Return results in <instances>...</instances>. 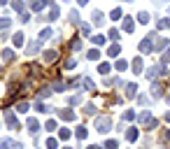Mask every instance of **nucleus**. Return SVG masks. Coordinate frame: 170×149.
I'll return each mask as SVG.
<instances>
[{
  "instance_id": "1",
  "label": "nucleus",
  "mask_w": 170,
  "mask_h": 149,
  "mask_svg": "<svg viewBox=\"0 0 170 149\" xmlns=\"http://www.w3.org/2000/svg\"><path fill=\"white\" fill-rule=\"evenodd\" d=\"M96 128H98V133H110L112 119H110V116H98V119H96Z\"/></svg>"
},
{
  "instance_id": "2",
  "label": "nucleus",
  "mask_w": 170,
  "mask_h": 149,
  "mask_svg": "<svg viewBox=\"0 0 170 149\" xmlns=\"http://www.w3.org/2000/svg\"><path fill=\"white\" fill-rule=\"evenodd\" d=\"M163 72H165V68H163V65H152V68H147V77H149V79L161 77Z\"/></svg>"
},
{
  "instance_id": "3",
  "label": "nucleus",
  "mask_w": 170,
  "mask_h": 149,
  "mask_svg": "<svg viewBox=\"0 0 170 149\" xmlns=\"http://www.w3.org/2000/svg\"><path fill=\"white\" fill-rule=\"evenodd\" d=\"M5 121H7L9 128H14V131L19 128V121H17V116H14V112H5Z\"/></svg>"
},
{
  "instance_id": "4",
  "label": "nucleus",
  "mask_w": 170,
  "mask_h": 149,
  "mask_svg": "<svg viewBox=\"0 0 170 149\" xmlns=\"http://www.w3.org/2000/svg\"><path fill=\"white\" fill-rule=\"evenodd\" d=\"M26 126H28V133H33V135H35V133H37V128H40L37 119H33V116H30V119H26Z\"/></svg>"
},
{
  "instance_id": "5",
  "label": "nucleus",
  "mask_w": 170,
  "mask_h": 149,
  "mask_svg": "<svg viewBox=\"0 0 170 149\" xmlns=\"http://www.w3.org/2000/svg\"><path fill=\"white\" fill-rule=\"evenodd\" d=\"M91 19H93V23H96V26H103V23H105V14H103V12H98V9L91 14Z\"/></svg>"
},
{
  "instance_id": "6",
  "label": "nucleus",
  "mask_w": 170,
  "mask_h": 149,
  "mask_svg": "<svg viewBox=\"0 0 170 149\" xmlns=\"http://www.w3.org/2000/svg\"><path fill=\"white\" fill-rule=\"evenodd\" d=\"M140 51L142 54L152 51V35H149V40H142V42H140Z\"/></svg>"
},
{
  "instance_id": "7",
  "label": "nucleus",
  "mask_w": 170,
  "mask_h": 149,
  "mask_svg": "<svg viewBox=\"0 0 170 149\" xmlns=\"http://www.w3.org/2000/svg\"><path fill=\"white\" fill-rule=\"evenodd\" d=\"M56 56H58L56 51H45V54H42V61H45V63H54Z\"/></svg>"
},
{
  "instance_id": "8",
  "label": "nucleus",
  "mask_w": 170,
  "mask_h": 149,
  "mask_svg": "<svg viewBox=\"0 0 170 149\" xmlns=\"http://www.w3.org/2000/svg\"><path fill=\"white\" fill-rule=\"evenodd\" d=\"M163 96V86L161 84H154L152 86V98H161Z\"/></svg>"
},
{
  "instance_id": "9",
  "label": "nucleus",
  "mask_w": 170,
  "mask_h": 149,
  "mask_svg": "<svg viewBox=\"0 0 170 149\" xmlns=\"http://www.w3.org/2000/svg\"><path fill=\"white\" fill-rule=\"evenodd\" d=\"M61 119H63V121H72V119H75V112H72V110H63Z\"/></svg>"
},
{
  "instance_id": "10",
  "label": "nucleus",
  "mask_w": 170,
  "mask_h": 149,
  "mask_svg": "<svg viewBox=\"0 0 170 149\" xmlns=\"http://www.w3.org/2000/svg\"><path fill=\"white\" fill-rule=\"evenodd\" d=\"M165 47H168V40H156V42H154V49H156V51H161V49H165Z\"/></svg>"
},
{
  "instance_id": "11",
  "label": "nucleus",
  "mask_w": 170,
  "mask_h": 149,
  "mask_svg": "<svg viewBox=\"0 0 170 149\" xmlns=\"http://www.w3.org/2000/svg\"><path fill=\"white\" fill-rule=\"evenodd\" d=\"M135 91H138V84H126V96L128 98H133Z\"/></svg>"
},
{
  "instance_id": "12",
  "label": "nucleus",
  "mask_w": 170,
  "mask_h": 149,
  "mask_svg": "<svg viewBox=\"0 0 170 149\" xmlns=\"http://www.w3.org/2000/svg\"><path fill=\"white\" fill-rule=\"evenodd\" d=\"M37 49H40V42H30V44H28V49H26V54L33 56V54H37Z\"/></svg>"
},
{
  "instance_id": "13",
  "label": "nucleus",
  "mask_w": 170,
  "mask_h": 149,
  "mask_svg": "<svg viewBox=\"0 0 170 149\" xmlns=\"http://www.w3.org/2000/svg\"><path fill=\"white\" fill-rule=\"evenodd\" d=\"M133 28H135V23H133V19H126V21H124V30H126V33H131V30H133Z\"/></svg>"
},
{
  "instance_id": "14",
  "label": "nucleus",
  "mask_w": 170,
  "mask_h": 149,
  "mask_svg": "<svg viewBox=\"0 0 170 149\" xmlns=\"http://www.w3.org/2000/svg\"><path fill=\"white\" fill-rule=\"evenodd\" d=\"M49 37H51V30H49V28H45V30L40 33V42H45V40H49Z\"/></svg>"
},
{
  "instance_id": "15",
  "label": "nucleus",
  "mask_w": 170,
  "mask_h": 149,
  "mask_svg": "<svg viewBox=\"0 0 170 149\" xmlns=\"http://www.w3.org/2000/svg\"><path fill=\"white\" fill-rule=\"evenodd\" d=\"M2 58H5V61H14V51H12V49H5V51H2Z\"/></svg>"
},
{
  "instance_id": "16",
  "label": "nucleus",
  "mask_w": 170,
  "mask_h": 149,
  "mask_svg": "<svg viewBox=\"0 0 170 149\" xmlns=\"http://www.w3.org/2000/svg\"><path fill=\"white\" fill-rule=\"evenodd\" d=\"M133 70H135V72H140V70H142V58H140V56H138V58L133 61Z\"/></svg>"
},
{
  "instance_id": "17",
  "label": "nucleus",
  "mask_w": 170,
  "mask_h": 149,
  "mask_svg": "<svg viewBox=\"0 0 170 149\" xmlns=\"http://www.w3.org/2000/svg\"><path fill=\"white\" fill-rule=\"evenodd\" d=\"M126 138H128L131 142H133V140H138V128H131V131L126 133Z\"/></svg>"
},
{
  "instance_id": "18",
  "label": "nucleus",
  "mask_w": 170,
  "mask_h": 149,
  "mask_svg": "<svg viewBox=\"0 0 170 149\" xmlns=\"http://www.w3.org/2000/svg\"><path fill=\"white\" fill-rule=\"evenodd\" d=\"M49 96H51V88H40V93H37V98H49Z\"/></svg>"
},
{
  "instance_id": "19",
  "label": "nucleus",
  "mask_w": 170,
  "mask_h": 149,
  "mask_svg": "<svg viewBox=\"0 0 170 149\" xmlns=\"http://www.w3.org/2000/svg\"><path fill=\"white\" fill-rule=\"evenodd\" d=\"M110 19H112V21H119V19H121V9H119V7H116V9H112Z\"/></svg>"
},
{
  "instance_id": "20",
  "label": "nucleus",
  "mask_w": 170,
  "mask_h": 149,
  "mask_svg": "<svg viewBox=\"0 0 170 149\" xmlns=\"http://www.w3.org/2000/svg\"><path fill=\"white\" fill-rule=\"evenodd\" d=\"M75 135H77L79 140H84V138H86V128H84V126H79V128L75 131Z\"/></svg>"
},
{
  "instance_id": "21",
  "label": "nucleus",
  "mask_w": 170,
  "mask_h": 149,
  "mask_svg": "<svg viewBox=\"0 0 170 149\" xmlns=\"http://www.w3.org/2000/svg\"><path fill=\"white\" fill-rule=\"evenodd\" d=\"M21 44H23V35L17 33V35H14V47H21Z\"/></svg>"
},
{
  "instance_id": "22",
  "label": "nucleus",
  "mask_w": 170,
  "mask_h": 149,
  "mask_svg": "<svg viewBox=\"0 0 170 149\" xmlns=\"http://www.w3.org/2000/svg\"><path fill=\"white\" fill-rule=\"evenodd\" d=\"M116 147H119V142H116V140H107V142H105V149H116Z\"/></svg>"
},
{
  "instance_id": "23",
  "label": "nucleus",
  "mask_w": 170,
  "mask_h": 149,
  "mask_svg": "<svg viewBox=\"0 0 170 149\" xmlns=\"http://www.w3.org/2000/svg\"><path fill=\"white\" fill-rule=\"evenodd\" d=\"M12 7L17 9V12H23V2H21V0H14V2H12Z\"/></svg>"
},
{
  "instance_id": "24",
  "label": "nucleus",
  "mask_w": 170,
  "mask_h": 149,
  "mask_svg": "<svg viewBox=\"0 0 170 149\" xmlns=\"http://www.w3.org/2000/svg\"><path fill=\"white\" fill-rule=\"evenodd\" d=\"M82 86L86 88V91H93V82H91V79H84V82H82Z\"/></svg>"
},
{
  "instance_id": "25",
  "label": "nucleus",
  "mask_w": 170,
  "mask_h": 149,
  "mask_svg": "<svg viewBox=\"0 0 170 149\" xmlns=\"http://www.w3.org/2000/svg\"><path fill=\"white\" fill-rule=\"evenodd\" d=\"M138 19H140V23H147V21H149V14H147V12H140Z\"/></svg>"
},
{
  "instance_id": "26",
  "label": "nucleus",
  "mask_w": 170,
  "mask_h": 149,
  "mask_svg": "<svg viewBox=\"0 0 170 149\" xmlns=\"http://www.w3.org/2000/svg\"><path fill=\"white\" fill-rule=\"evenodd\" d=\"M9 23H12V21H9L7 17H2L0 19V30H2V28H9Z\"/></svg>"
},
{
  "instance_id": "27",
  "label": "nucleus",
  "mask_w": 170,
  "mask_h": 149,
  "mask_svg": "<svg viewBox=\"0 0 170 149\" xmlns=\"http://www.w3.org/2000/svg\"><path fill=\"white\" fill-rule=\"evenodd\" d=\"M91 40H93V44H105V37L103 35H93Z\"/></svg>"
},
{
  "instance_id": "28",
  "label": "nucleus",
  "mask_w": 170,
  "mask_h": 149,
  "mask_svg": "<svg viewBox=\"0 0 170 149\" xmlns=\"http://www.w3.org/2000/svg\"><path fill=\"white\" fill-rule=\"evenodd\" d=\"M28 107H30L28 103H19V105H17V112H28Z\"/></svg>"
},
{
  "instance_id": "29",
  "label": "nucleus",
  "mask_w": 170,
  "mask_h": 149,
  "mask_svg": "<svg viewBox=\"0 0 170 149\" xmlns=\"http://www.w3.org/2000/svg\"><path fill=\"white\" fill-rule=\"evenodd\" d=\"M84 114L93 116V114H96V107H93V105H86V107H84Z\"/></svg>"
},
{
  "instance_id": "30",
  "label": "nucleus",
  "mask_w": 170,
  "mask_h": 149,
  "mask_svg": "<svg viewBox=\"0 0 170 149\" xmlns=\"http://www.w3.org/2000/svg\"><path fill=\"white\" fill-rule=\"evenodd\" d=\"M12 144H14L12 140H0V149H9Z\"/></svg>"
},
{
  "instance_id": "31",
  "label": "nucleus",
  "mask_w": 170,
  "mask_h": 149,
  "mask_svg": "<svg viewBox=\"0 0 170 149\" xmlns=\"http://www.w3.org/2000/svg\"><path fill=\"white\" fill-rule=\"evenodd\" d=\"M89 58H91V61H98V58H100V54L96 51V49H91V51H89Z\"/></svg>"
},
{
  "instance_id": "32",
  "label": "nucleus",
  "mask_w": 170,
  "mask_h": 149,
  "mask_svg": "<svg viewBox=\"0 0 170 149\" xmlns=\"http://www.w3.org/2000/svg\"><path fill=\"white\" fill-rule=\"evenodd\" d=\"M58 135H61V140H68V138H70V131H68V128H61Z\"/></svg>"
},
{
  "instance_id": "33",
  "label": "nucleus",
  "mask_w": 170,
  "mask_h": 149,
  "mask_svg": "<svg viewBox=\"0 0 170 149\" xmlns=\"http://www.w3.org/2000/svg\"><path fill=\"white\" fill-rule=\"evenodd\" d=\"M68 103H70V105H77V103H82V96H72V98H68Z\"/></svg>"
},
{
  "instance_id": "34",
  "label": "nucleus",
  "mask_w": 170,
  "mask_h": 149,
  "mask_svg": "<svg viewBox=\"0 0 170 149\" xmlns=\"http://www.w3.org/2000/svg\"><path fill=\"white\" fill-rule=\"evenodd\" d=\"M35 107H37V112H45V114H47V112H51V110H49L47 105H42V103H37Z\"/></svg>"
},
{
  "instance_id": "35",
  "label": "nucleus",
  "mask_w": 170,
  "mask_h": 149,
  "mask_svg": "<svg viewBox=\"0 0 170 149\" xmlns=\"http://www.w3.org/2000/svg\"><path fill=\"white\" fill-rule=\"evenodd\" d=\"M56 17H58V7H51V9H49V19H51V21H54Z\"/></svg>"
},
{
  "instance_id": "36",
  "label": "nucleus",
  "mask_w": 170,
  "mask_h": 149,
  "mask_svg": "<svg viewBox=\"0 0 170 149\" xmlns=\"http://www.w3.org/2000/svg\"><path fill=\"white\" fill-rule=\"evenodd\" d=\"M119 51H121V49H119V47H116V44H112V47H110V56H116V54H119Z\"/></svg>"
},
{
  "instance_id": "37",
  "label": "nucleus",
  "mask_w": 170,
  "mask_h": 149,
  "mask_svg": "<svg viewBox=\"0 0 170 149\" xmlns=\"http://www.w3.org/2000/svg\"><path fill=\"white\" fill-rule=\"evenodd\" d=\"M156 26H159V28H161V30H163V28H168V26H170V21H168V19H161V21H159Z\"/></svg>"
},
{
  "instance_id": "38",
  "label": "nucleus",
  "mask_w": 170,
  "mask_h": 149,
  "mask_svg": "<svg viewBox=\"0 0 170 149\" xmlns=\"http://www.w3.org/2000/svg\"><path fill=\"white\" fill-rule=\"evenodd\" d=\"M77 19H79V12H77V9H72V12H70V21H72V23H75Z\"/></svg>"
},
{
  "instance_id": "39",
  "label": "nucleus",
  "mask_w": 170,
  "mask_h": 149,
  "mask_svg": "<svg viewBox=\"0 0 170 149\" xmlns=\"http://www.w3.org/2000/svg\"><path fill=\"white\" fill-rule=\"evenodd\" d=\"M126 68H128L126 61H116V70H126Z\"/></svg>"
},
{
  "instance_id": "40",
  "label": "nucleus",
  "mask_w": 170,
  "mask_h": 149,
  "mask_svg": "<svg viewBox=\"0 0 170 149\" xmlns=\"http://www.w3.org/2000/svg\"><path fill=\"white\" fill-rule=\"evenodd\" d=\"M110 40H119V30H116V28L110 30Z\"/></svg>"
},
{
  "instance_id": "41",
  "label": "nucleus",
  "mask_w": 170,
  "mask_h": 149,
  "mask_svg": "<svg viewBox=\"0 0 170 149\" xmlns=\"http://www.w3.org/2000/svg\"><path fill=\"white\" fill-rule=\"evenodd\" d=\"M63 65H65V68H75V58H68V61L63 63Z\"/></svg>"
},
{
  "instance_id": "42",
  "label": "nucleus",
  "mask_w": 170,
  "mask_h": 149,
  "mask_svg": "<svg viewBox=\"0 0 170 149\" xmlns=\"http://www.w3.org/2000/svg\"><path fill=\"white\" fill-rule=\"evenodd\" d=\"M47 147H49V149H56V140H54V138H51V140H47Z\"/></svg>"
},
{
  "instance_id": "43",
  "label": "nucleus",
  "mask_w": 170,
  "mask_h": 149,
  "mask_svg": "<svg viewBox=\"0 0 170 149\" xmlns=\"http://www.w3.org/2000/svg\"><path fill=\"white\" fill-rule=\"evenodd\" d=\"M100 72H103V75H105V72H110V65H107V63H103V65H100Z\"/></svg>"
},
{
  "instance_id": "44",
  "label": "nucleus",
  "mask_w": 170,
  "mask_h": 149,
  "mask_svg": "<svg viewBox=\"0 0 170 149\" xmlns=\"http://www.w3.org/2000/svg\"><path fill=\"white\" fill-rule=\"evenodd\" d=\"M56 128V121H47V131H54Z\"/></svg>"
},
{
  "instance_id": "45",
  "label": "nucleus",
  "mask_w": 170,
  "mask_h": 149,
  "mask_svg": "<svg viewBox=\"0 0 170 149\" xmlns=\"http://www.w3.org/2000/svg\"><path fill=\"white\" fill-rule=\"evenodd\" d=\"M168 61H170V49H168V54L163 56V63H168Z\"/></svg>"
},
{
  "instance_id": "46",
  "label": "nucleus",
  "mask_w": 170,
  "mask_h": 149,
  "mask_svg": "<svg viewBox=\"0 0 170 149\" xmlns=\"http://www.w3.org/2000/svg\"><path fill=\"white\" fill-rule=\"evenodd\" d=\"M77 2H79V5H86V2H89V0H77Z\"/></svg>"
},
{
  "instance_id": "47",
  "label": "nucleus",
  "mask_w": 170,
  "mask_h": 149,
  "mask_svg": "<svg viewBox=\"0 0 170 149\" xmlns=\"http://www.w3.org/2000/svg\"><path fill=\"white\" fill-rule=\"evenodd\" d=\"M86 149H98V147H96V144H89V147H86Z\"/></svg>"
},
{
  "instance_id": "48",
  "label": "nucleus",
  "mask_w": 170,
  "mask_h": 149,
  "mask_svg": "<svg viewBox=\"0 0 170 149\" xmlns=\"http://www.w3.org/2000/svg\"><path fill=\"white\" fill-rule=\"evenodd\" d=\"M165 121H170V112H168V114H165Z\"/></svg>"
},
{
  "instance_id": "49",
  "label": "nucleus",
  "mask_w": 170,
  "mask_h": 149,
  "mask_svg": "<svg viewBox=\"0 0 170 149\" xmlns=\"http://www.w3.org/2000/svg\"><path fill=\"white\" fill-rule=\"evenodd\" d=\"M0 5H7V0H0Z\"/></svg>"
},
{
  "instance_id": "50",
  "label": "nucleus",
  "mask_w": 170,
  "mask_h": 149,
  "mask_svg": "<svg viewBox=\"0 0 170 149\" xmlns=\"http://www.w3.org/2000/svg\"><path fill=\"white\" fill-rule=\"evenodd\" d=\"M124 2H133V0H124Z\"/></svg>"
},
{
  "instance_id": "51",
  "label": "nucleus",
  "mask_w": 170,
  "mask_h": 149,
  "mask_svg": "<svg viewBox=\"0 0 170 149\" xmlns=\"http://www.w3.org/2000/svg\"><path fill=\"white\" fill-rule=\"evenodd\" d=\"M65 149H72V147H65Z\"/></svg>"
},
{
  "instance_id": "52",
  "label": "nucleus",
  "mask_w": 170,
  "mask_h": 149,
  "mask_svg": "<svg viewBox=\"0 0 170 149\" xmlns=\"http://www.w3.org/2000/svg\"><path fill=\"white\" fill-rule=\"evenodd\" d=\"M168 103H170V96H168Z\"/></svg>"
},
{
  "instance_id": "53",
  "label": "nucleus",
  "mask_w": 170,
  "mask_h": 149,
  "mask_svg": "<svg viewBox=\"0 0 170 149\" xmlns=\"http://www.w3.org/2000/svg\"><path fill=\"white\" fill-rule=\"evenodd\" d=\"M63 2H68V0H63Z\"/></svg>"
},
{
  "instance_id": "54",
  "label": "nucleus",
  "mask_w": 170,
  "mask_h": 149,
  "mask_svg": "<svg viewBox=\"0 0 170 149\" xmlns=\"http://www.w3.org/2000/svg\"><path fill=\"white\" fill-rule=\"evenodd\" d=\"M0 72H2V68H0Z\"/></svg>"
},
{
  "instance_id": "55",
  "label": "nucleus",
  "mask_w": 170,
  "mask_h": 149,
  "mask_svg": "<svg viewBox=\"0 0 170 149\" xmlns=\"http://www.w3.org/2000/svg\"><path fill=\"white\" fill-rule=\"evenodd\" d=\"M168 138H170V133H168Z\"/></svg>"
}]
</instances>
